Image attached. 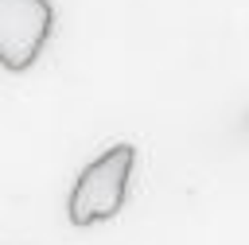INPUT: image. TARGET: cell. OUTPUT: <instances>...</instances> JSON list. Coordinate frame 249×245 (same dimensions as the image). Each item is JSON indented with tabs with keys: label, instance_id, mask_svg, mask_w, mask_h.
Here are the masks:
<instances>
[{
	"label": "cell",
	"instance_id": "cell-1",
	"mask_svg": "<svg viewBox=\"0 0 249 245\" xmlns=\"http://www.w3.org/2000/svg\"><path fill=\"white\" fill-rule=\"evenodd\" d=\"M132 163H136V148L132 144H109L97 159H89L82 167V175L70 187L66 198V218L70 226L86 229L97 222H109L124 210L128 198V179H132Z\"/></svg>",
	"mask_w": 249,
	"mask_h": 245
},
{
	"label": "cell",
	"instance_id": "cell-2",
	"mask_svg": "<svg viewBox=\"0 0 249 245\" xmlns=\"http://www.w3.org/2000/svg\"><path fill=\"white\" fill-rule=\"evenodd\" d=\"M54 31L51 0H0V66L23 74L39 62Z\"/></svg>",
	"mask_w": 249,
	"mask_h": 245
}]
</instances>
